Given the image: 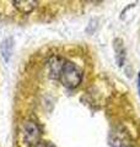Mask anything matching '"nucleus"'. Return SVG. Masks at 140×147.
I'll list each match as a JSON object with an SVG mask.
<instances>
[{
	"mask_svg": "<svg viewBox=\"0 0 140 147\" xmlns=\"http://www.w3.org/2000/svg\"><path fill=\"white\" fill-rule=\"evenodd\" d=\"M114 49L117 53V61H118V65H123V60H124V48L122 45V40L120 39H116L114 40Z\"/></svg>",
	"mask_w": 140,
	"mask_h": 147,
	"instance_id": "obj_6",
	"label": "nucleus"
},
{
	"mask_svg": "<svg viewBox=\"0 0 140 147\" xmlns=\"http://www.w3.org/2000/svg\"><path fill=\"white\" fill-rule=\"evenodd\" d=\"M59 80L67 88H76L82 81V72L75 64L65 61L62 72H60Z\"/></svg>",
	"mask_w": 140,
	"mask_h": 147,
	"instance_id": "obj_1",
	"label": "nucleus"
},
{
	"mask_svg": "<svg viewBox=\"0 0 140 147\" xmlns=\"http://www.w3.org/2000/svg\"><path fill=\"white\" fill-rule=\"evenodd\" d=\"M35 147H55L53 144H50L48 141H39Z\"/></svg>",
	"mask_w": 140,
	"mask_h": 147,
	"instance_id": "obj_7",
	"label": "nucleus"
},
{
	"mask_svg": "<svg viewBox=\"0 0 140 147\" xmlns=\"http://www.w3.org/2000/svg\"><path fill=\"white\" fill-rule=\"evenodd\" d=\"M12 48H14V39L12 38H6L1 44V54L5 61H9L12 54Z\"/></svg>",
	"mask_w": 140,
	"mask_h": 147,
	"instance_id": "obj_5",
	"label": "nucleus"
},
{
	"mask_svg": "<svg viewBox=\"0 0 140 147\" xmlns=\"http://www.w3.org/2000/svg\"><path fill=\"white\" fill-rule=\"evenodd\" d=\"M138 90H139V94H140V72L138 75Z\"/></svg>",
	"mask_w": 140,
	"mask_h": 147,
	"instance_id": "obj_8",
	"label": "nucleus"
},
{
	"mask_svg": "<svg viewBox=\"0 0 140 147\" xmlns=\"http://www.w3.org/2000/svg\"><path fill=\"white\" fill-rule=\"evenodd\" d=\"M21 134L23 137V142L26 144L27 147L30 146H36L39 142V137H41V130L38 125L35 121H25L22 125V130Z\"/></svg>",
	"mask_w": 140,
	"mask_h": 147,
	"instance_id": "obj_2",
	"label": "nucleus"
},
{
	"mask_svg": "<svg viewBox=\"0 0 140 147\" xmlns=\"http://www.w3.org/2000/svg\"><path fill=\"white\" fill-rule=\"evenodd\" d=\"M14 6L23 13H30L36 9L37 1H32V0H17V1H14Z\"/></svg>",
	"mask_w": 140,
	"mask_h": 147,
	"instance_id": "obj_4",
	"label": "nucleus"
},
{
	"mask_svg": "<svg viewBox=\"0 0 140 147\" xmlns=\"http://www.w3.org/2000/svg\"><path fill=\"white\" fill-rule=\"evenodd\" d=\"M64 63H65V60H63V59H60L58 57H54V58L50 59L49 69H50V76H52L53 79H59Z\"/></svg>",
	"mask_w": 140,
	"mask_h": 147,
	"instance_id": "obj_3",
	"label": "nucleus"
}]
</instances>
